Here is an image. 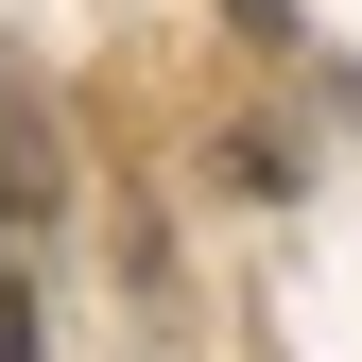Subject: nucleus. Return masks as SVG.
<instances>
[{
	"label": "nucleus",
	"mask_w": 362,
	"mask_h": 362,
	"mask_svg": "<svg viewBox=\"0 0 362 362\" xmlns=\"http://www.w3.org/2000/svg\"><path fill=\"white\" fill-rule=\"evenodd\" d=\"M0 224H52V139H35V86H0Z\"/></svg>",
	"instance_id": "1"
},
{
	"label": "nucleus",
	"mask_w": 362,
	"mask_h": 362,
	"mask_svg": "<svg viewBox=\"0 0 362 362\" xmlns=\"http://www.w3.org/2000/svg\"><path fill=\"white\" fill-rule=\"evenodd\" d=\"M224 18H242V35H293V0H224Z\"/></svg>",
	"instance_id": "3"
},
{
	"label": "nucleus",
	"mask_w": 362,
	"mask_h": 362,
	"mask_svg": "<svg viewBox=\"0 0 362 362\" xmlns=\"http://www.w3.org/2000/svg\"><path fill=\"white\" fill-rule=\"evenodd\" d=\"M0 362H35V293L18 276H0Z\"/></svg>",
	"instance_id": "2"
}]
</instances>
